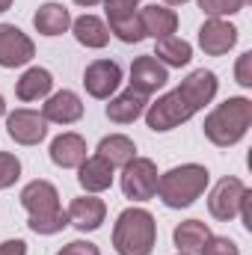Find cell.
<instances>
[{"label": "cell", "instance_id": "cell-1", "mask_svg": "<svg viewBox=\"0 0 252 255\" xmlns=\"http://www.w3.org/2000/svg\"><path fill=\"white\" fill-rule=\"evenodd\" d=\"M21 205L27 208L30 214L27 226L36 235H57L68 226V214L60 205V193L45 178H36L21 190Z\"/></svg>", "mask_w": 252, "mask_h": 255}, {"label": "cell", "instance_id": "cell-2", "mask_svg": "<svg viewBox=\"0 0 252 255\" xmlns=\"http://www.w3.org/2000/svg\"><path fill=\"white\" fill-rule=\"evenodd\" d=\"M250 125H252V101L244 98V95H235V98H226L223 104H217L205 116L202 130L214 145L229 148V145H235L247 136Z\"/></svg>", "mask_w": 252, "mask_h": 255}, {"label": "cell", "instance_id": "cell-3", "mask_svg": "<svg viewBox=\"0 0 252 255\" xmlns=\"http://www.w3.org/2000/svg\"><path fill=\"white\" fill-rule=\"evenodd\" d=\"M208 181H211V172L202 163H181L157 178V196L166 208L181 211V208H190L205 193Z\"/></svg>", "mask_w": 252, "mask_h": 255}, {"label": "cell", "instance_id": "cell-4", "mask_svg": "<svg viewBox=\"0 0 252 255\" xmlns=\"http://www.w3.org/2000/svg\"><path fill=\"white\" fill-rule=\"evenodd\" d=\"M157 244V223L145 208H125L113 226V247L119 255H151Z\"/></svg>", "mask_w": 252, "mask_h": 255}, {"label": "cell", "instance_id": "cell-5", "mask_svg": "<svg viewBox=\"0 0 252 255\" xmlns=\"http://www.w3.org/2000/svg\"><path fill=\"white\" fill-rule=\"evenodd\" d=\"M196 113H199V107L190 101L187 92L178 86V89L160 95L154 104L145 107V125L151 128L154 133H166V130H172V128L190 122Z\"/></svg>", "mask_w": 252, "mask_h": 255}, {"label": "cell", "instance_id": "cell-6", "mask_svg": "<svg viewBox=\"0 0 252 255\" xmlns=\"http://www.w3.org/2000/svg\"><path fill=\"white\" fill-rule=\"evenodd\" d=\"M107 12V30L125 45H136L145 39L142 24H139V0H104Z\"/></svg>", "mask_w": 252, "mask_h": 255}, {"label": "cell", "instance_id": "cell-7", "mask_svg": "<svg viewBox=\"0 0 252 255\" xmlns=\"http://www.w3.org/2000/svg\"><path fill=\"white\" fill-rule=\"evenodd\" d=\"M157 163L148 157H133L122 166V193L133 202H148L157 196Z\"/></svg>", "mask_w": 252, "mask_h": 255}, {"label": "cell", "instance_id": "cell-8", "mask_svg": "<svg viewBox=\"0 0 252 255\" xmlns=\"http://www.w3.org/2000/svg\"><path fill=\"white\" fill-rule=\"evenodd\" d=\"M247 190H250V187H247L241 178H235V175L220 178L217 187L211 190V199H208L211 217L220 220V223H232V220L238 217V211H241V202H244Z\"/></svg>", "mask_w": 252, "mask_h": 255}, {"label": "cell", "instance_id": "cell-9", "mask_svg": "<svg viewBox=\"0 0 252 255\" xmlns=\"http://www.w3.org/2000/svg\"><path fill=\"white\" fill-rule=\"evenodd\" d=\"M36 57L33 39L15 24H0V68H21Z\"/></svg>", "mask_w": 252, "mask_h": 255}, {"label": "cell", "instance_id": "cell-10", "mask_svg": "<svg viewBox=\"0 0 252 255\" xmlns=\"http://www.w3.org/2000/svg\"><path fill=\"white\" fill-rule=\"evenodd\" d=\"M6 133L18 142V145H39L48 136V119L39 110H12L6 116Z\"/></svg>", "mask_w": 252, "mask_h": 255}, {"label": "cell", "instance_id": "cell-11", "mask_svg": "<svg viewBox=\"0 0 252 255\" xmlns=\"http://www.w3.org/2000/svg\"><path fill=\"white\" fill-rule=\"evenodd\" d=\"M119 83H122V65L116 60H95L83 71V86L98 101H107L119 89Z\"/></svg>", "mask_w": 252, "mask_h": 255}, {"label": "cell", "instance_id": "cell-12", "mask_svg": "<svg viewBox=\"0 0 252 255\" xmlns=\"http://www.w3.org/2000/svg\"><path fill=\"white\" fill-rule=\"evenodd\" d=\"M238 45V27L226 18H208L199 27V48L208 57H223Z\"/></svg>", "mask_w": 252, "mask_h": 255}, {"label": "cell", "instance_id": "cell-13", "mask_svg": "<svg viewBox=\"0 0 252 255\" xmlns=\"http://www.w3.org/2000/svg\"><path fill=\"white\" fill-rule=\"evenodd\" d=\"M169 80V68L163 63H157L151 54L145 57H136L133 65H130V89L139 92V95H154L157 89H163Z\"/></svg>", "mask_w": 252, "mask_h": 255}, {"label": "cell", "instance_id": "cell-14", "mask_svg": "<svg viewBox=\"0 0 252 255\" xmlns=\"http://www.w3.org/2000/svg\"><path fill=\"white\" fill-rule=\"evenodd\" d=\"M68 226H74L77 232H95V229H101L104 226V217H107V205H104V199H98L95 193H86V196H77V199H71V205H68Z\"/></svg>", "mask_w": 252, "mask_h": 255}, {"label": "cell", "instance_id": "cell-15", "mask_svg": "<svg viewBox=\"0 0 252 255\" xmlns=\"http://www.w3.org/2000/svg\"><path fill=\"white\" fill-rule=\"evenodd\" d=\"M42 116L48 119V125H74L80 116H83V101L77 92L71 89H60V92H51L45 107H42Z\"/></svg>", "mask_w": 252, "mask_h": 255}, {"label": "cell", "instance_id": "cell-16", "mask_svg": "<svg viewBox=\"0 0 252 255\" xmlns=\"http://www.w3.org/2000/svg\"><path fill=\"white\" fill-rule=\"evenodd\" d=\"M139 24H142V33L157 42V39L175 36V30H178V15H175V9H169V6H163V3H148V6L139 9Z\"/></svg>", "mask_w": 252, "mask_h": 255}, {"label": "cell", "instance_id": "cell-17", "mask_svg": "<svg viewBox=\"0 0 252 255\" xmlns=\"http://www.w3.org/2000/svg\"><path fill=\"white\" fill-rule=\"evenodd\" d=\"M89 148H86V139L80 136V133H74V130H65L60 133L54 142H51V160H54V166H60V169H77L89 154H86Z\"/></svg>", "mask_w": 252, "mask_h": 255}, {"label": "cell", "instance_id": "cell-18", "mask_svg": "<svg viewBox=\"0 0 252 255\" xmlns=\"http://www.w3.org/2000/svg\"><path fill=\"white\" fill-rule=\"evenodd\" d=\"M110 104H107V119L110 122H116V125H130V122H136L142 113H145V107H148V98L145 95H139V92H133V89H125V92H119L116 98H107Z\"/></svg>", "mask_w": 252, "mask_h": 255}, {"label": "cell", "instance_id": "cell-19", "mask_svg": "<svg viewBox=\"0 0 252 255\" xmlns=\"http://www.w3.org/2000/svg\"><path fill=\"white\" fill-rule=\"evenodd\" d=\"M113 169L116 166H110L104 157L92 154V157H86L77 166V181H80V187L86 193H104L113 184Z\"/></svg>", "mask_w": 252, "mask_h": 255}, {"label": "cell", "instance_id": "cell-20", "mask_svg": "<svg viewBox=\"0 0 252 255\" xmlns=\"http://www.w3.org/2000/svg\"><path fill=\"white\" fill-rule=\"evenodd\" d=\"M71 33H74V39H77L83 48H92V51H101V48H107V42H110V30H107L104 18H98V15L71 18Z\"/></svg>", "mask_w": 252, "mask_h": 255}, {"label": "cell", "instance_id": "cell-21", "mask_svg": "<svg viewBox=\"0 0 252 255\" xmlns=\"http://www.w3.org/2000/svg\"><path fill=\"white\" fill-rule=\"evenodd\" d=\"M51 89H54V74H51L48 68H42V65L27 68V71L18 77V83H15V95H18L21 101H39V98H48Z\"/></svg>", "mask_w": 252, "mask_h": 255}, {"label": "cell", "instance_id": "cell-22", "mask_svg": "<svg viewBox=\"0 0 252 255\" xmlns=\"http://www.w3.org/2000/svg\"><path fill=\"white\" fill-rule=\"evenodd\" d=\"M181 89L187 92L190 101L202 110L205 104H211V101L217 98L220 80H217V74H214V71H208V68H196V71H190L187 77L181 80Z\"/></svg>", "mask_w": 252, "mask_h": 255}, {"label": "cell", "instance_id": "cell-23", "mask_svg": "<svg viewBox=\"0 0 252 255\" xmlns=\"http://www.w3.org/2000/svg\"><path fill=\"white\" fill-rule=\"evenodd\" d=\"M33 27L42 36H63L71 27V12L63 3H42L33 15Z\"/></svg>", "mask_w": 252, "mask_h": 255}, {"label": "cell", "instance_id": "cell-24", "mask_svg": "<svg viewBox=\"0 0 252 255\" xmlns=\"http://www.w3.org/2000/svg\"><path fill=\"white\" fill-rule=\"evenodd\" d=\"M151 57L157 63H163L166 68H181V65H187L193 60V45L181 36H166V39H157Z\"/></svg>", "mask_w": 252, "mask_h": 255}, {"label": "cell", "instance_id": "cell-25", "mask_svg": "<svg viewBox=\"0 0 252 255\" xmlns=\"http://www.w3.org/2000/svg\"><path fill=\"white\" fill-rule=\"evenodd\" d=\"M208 238H211V229H208V223H202V220H184V223H178L175 232H172V241H175L178 253H187V255L199 253Z\"/></svg>", "mask_w": 252, "mask_h": 255}, {"label": "cell", "instance_id": "cell-26", "mask_svg": "<svg viewBox=\"0 0 252 255\" xmlns=\"http://www.w3.org/2000/svg\"><path fill=\"white\" fill-rule=\"evenodd\" d=\"M98 157H104L110 166H125L136 157V145L125 133H110L98 142Z\"/></svg>", "mask_w": 252, "mask_h": 255}, {"label": "cell", "instance_id": "cell-27", "mask_svg": "<svg viewBox=\"0 0 252 255\" xmlns=\"http://www.w3.org/2000/svg\"><path fill=\"white\" fill-rule=\"evenodd\" d=\"M196 3L208 18H226V15H235L244 6H250V0H196Z\"/></svg>", "mask_w": 252, "mask_h": 255}, {"label": "cell", "instance_id": "cell-28", "mask_svg": "<svg viewBox=\"0 0 252 255\" xmlns=\"http://www.w3.org/2000/svg\"><path fill=\"white\" fill-rule=\"evenodd\" d=\"M21 178V160L9 151H0V190H9Z\"/></svg>", "mask_w": 252, "mask_h": 255}, {"label": "cell", "instance_id": "cell-29", "mask_svg": "<svg viewBox=\"0 0 252 255\" xmlns=\"http://www.w3.org/2000/svg\"><path fill=\"white\" fill-rule=\"evenodd\" d=\"M199 255H241V250H238V244H235L232 238H226V235H211V238L205 241V247L199 250Z\"/></svg>", "mask_w": 252, "mask_h": 255}, {"label": "cell", "instance_id": "cell-30", "mask_svg": "<svg viewBox=\"0 0 252 255\" xmlns=\"http://www.w3.org/2000/svg\"><path fill=\"white\" fill-rule=\"evenodd\" d=\"M235 80H238L244 89H250V86H252V51H247V54H241V57H238V65H235Z\"/></svg>", "mask_w": 252, "mask_h": 255}, {"label": "cell", "instance_id": "cell-31", "mask_svg": "<svg viewBox=\"0 0 252 255\" xmlns=\"http://www.w3.org/2000/svg\"><path fill=\"white\" fill-rule=\"evenodd\" d=\"M57 255H101V250L95 244H89V241H71Z\"/></svg>", "mask_w": 252, "mask_h": 255}, {"label": "cell", "instance_id": "cell-32", "mask_svg": "<svg viewBox=\"0 0 252 255\" xmlns=\"http://www.w3.org/2000/svg\"><path fill=\"white\" fill-rule=\"evenodd\" d=\"M0 255H27V244H24L21 238L3 241V244H0Z\"/></svg>", "mask_w": 252, "mask_h": 255}, {"label": "cell", "instance_id": "cell-33", "mask_svg": "<svg viewBox=\"0 0 252 255\" xmlns=\"http://www.w3.org/2000/svg\"><path fill=\"white\" fill-rule=\"evenodd\" d=\"M241 217H244V226L252 232V190H247V196H244V202H241V211H238Z\"/></svg>", "mask_w": 252, "mask_h": 255}, {"label": "cell", "instance_id": "cell-34", "mask_svg": "<svg viewBox=\"0 0 252 255\" xmlns=\"http://www.w3.org/2000/svg\"><path fill=\"white\" fill-rule=\"evenodd\" d=\"M74 3H77V6H86V9H89V6H98L101 0H74Z\"/></svg>", "mask_w": 252, "mask_h": 255}, {"label": "cell", "instance_id": "cell-35", "mask_svg": "<svg viewBox=\"0 0 252 255\" xmlns=\"http://www.w3.org/2000/svg\"><path fill=\"white\" fill-rule=\"evenodd\" d=\"M184 3H190V0H163V6H184Z\"/></svg>", "mask_w": 252, "mask_h": 255}, {"label": "cell", "instance_id": "cell-36", "mask_svg": "<svg viewBox=\"0 0 252 255\" xmlns=\"http://www.w3.org/2000/svg\"><path fill=\"white\" fill-rule=\"evenodd\" d=\"M9 6H12V0H0V15H3V12H6Z\"/></svg>", "mask_w": 252, "mask_h": 255}, {"label": "cell", "instance_id": "cell-37", "mask_svg": "<svg viewBox=\"0 0 252 255\" xmlns=\"http://www.w3.org/2000/svg\"><path fill=\"white\" fill-rule=\"evenodd\" d=\"M0 116H6V101H3V95H0Z\"/></svg>", "mask_w": 252, "mask_h": 255}, {"label": "cell", "instance_id": "cell-38", "mask_svg": "<svg viewBox=\"0 0 252 255\" xmlns=\"http://www.w3.org/2000/svg\"><path fill=\"white\" fill-rule=\"evenodd\" d=\"M178 255H187V253H178Z\"/></svg>", "mask_w": 252, "mask_h": 255}]
</instances>
